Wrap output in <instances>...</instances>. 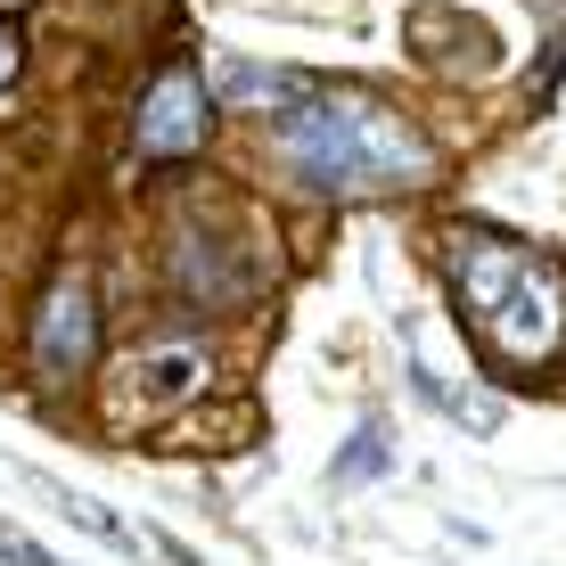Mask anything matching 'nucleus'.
Here are the masks:
<instances>
[{"label": "nucleus", "mask_w": 566, "mask_h": 566, "mask_svg": "<svg viewBox=\"0 0 566 566\" xmlns=\"http://www.w3.org/2000/svg\"><path fill=\"white\" fill-rule=\"evenodd\" d=\"M91 354H99V304H91V287L74 280H50L42 312H33V369L42 378H83Z\"/></svg>", "instance_id": "20e7f679"}, {"label": "nucleus", "mask_w": 566, "mask_h": 566, "mask_svg": "<svg viewBox=\"0 0 566 566\" xmlns=\"http://www.w3.org/2000/svg\"><path fill=\"white\" fill-rule=\"evenodd\" d=\"M443 263H452L460 312H468V328L484 337V354L534 369V361H551L566 345V263L558 255L468 222V230H452Z\"/></svg>", "instance_id": "f03ea898"}, {"label": "nucleus", "mask_w": 566, "mask_h": 566, "mask_svg": "<svg viewBox=\"0 0 566 566\" xmlns=\"http://www.w3.org/2000/svg\"><path fill=\"white\" fill-rule=\"evenodd\" d=\"M132 369V386H124V402H140V411H172V402H198L206 386H213V354L206 345H148L140 361H124Z\"/></svg>", "instance_id": "39448f33"}, {"label": "nucleus", "mask_w": 566, "mask_h": 566, "mask_svg": "<svg viewBox=\"0 0 566 566\" xmlns=\"http://www.w3.org/2000/svg\"><path fill=\"white\" fill-rule=\"evenodd\" d=\"M213 132V99L198 83V66H165L148 83L140 115H132V140H140V156H198Z\"/></svg>", "instance_id": "7ed1b4c3"}, {"label": "nucleus", "mask_w": 566, "mask_h": 566, "mask_svg": "<svg viewBox=\"0 0 566 566\" xmlns=\"http://www.w3.org/2000/svg\"><path fill=\"white\" fill-rule=\"evenodd\" d=\"M296 74H280V66H247V57H230L222 66V91L230 99H271V91H287Z\"/></svg>", "instance_id": "6e6552de"}, {"label": "nucleus", "mask_w": 566, "mask_h": 566, "mask_svg": "<svg viewBox=\"0 0 566 566\" xmlns=\"http://www.w3.org/2000/svg\"><path fill=\"white\" fill-rule=\"evenodd\" d=\"M0 558H9V566H57V558L42 551V542H33L25 525H9V517H0Z\"/></svg>", "instance_id": "1a4fd4ad"}, {"label": "nucleus", "mask_w": 566, "mask_h": 566, "mask_svg": "<svg viewBox=\"0 0 566 566\" xmlns=\"http://www.w3.org/2000/svg\"><path fill=\"white\" fill-rule=\"evenodd\" d=\"M50 510H57V517H74L83 534H99L107 551H132V558H140V534H132V525L115 517V510H99L91 493H66V484H50Z\"/></svg>", "instance_id": "423d86ee"}, {"label": "nucleus", "mask_w": 566, "mask_h": 566, "mask_svg": "<svg viewBox=\"0 0 566 566\" xmlns=\"http://www.w3.org/2000/svg\"><path fill=\"white\" fill-rule=\"evenodd\" d=\"M9 74H17V33L0 25V83H9Z\"/></svg>", "instance_id": "9d476101"}, {"label": "nucleus", "mask_w": 566, "mask_h": 566, "mask_svg": "<svg viewBox=\"0 0 566 566\" xmlns=\"http://www.w3.org/2000/svg\"><path fill=\"white\" fill-rule=\"evenodd\" d=\"M280 156L328 198H378V189H419L436 172V148L419 140V124H402L395 107L361 99V91H312V99L280 107L271 124Z\"/></svg>", "instance_id": "f257e3e1"}, {"label": "nucleus", "mask_w": 566, "mask_h": 566, "mask_svg": "<svg viewBox=\"0 0 566 566\" xmlns=\"http://www.w3.org/2000/svg\"><path fill=\"white\" fill-rule=\"evenodd\" d=\"M395 468V443H386V427H361L354 443H345L337 460H328V484H369V476H386Z\"/></svg>", "instance_id": "0eeeda50"}]
</instances>
